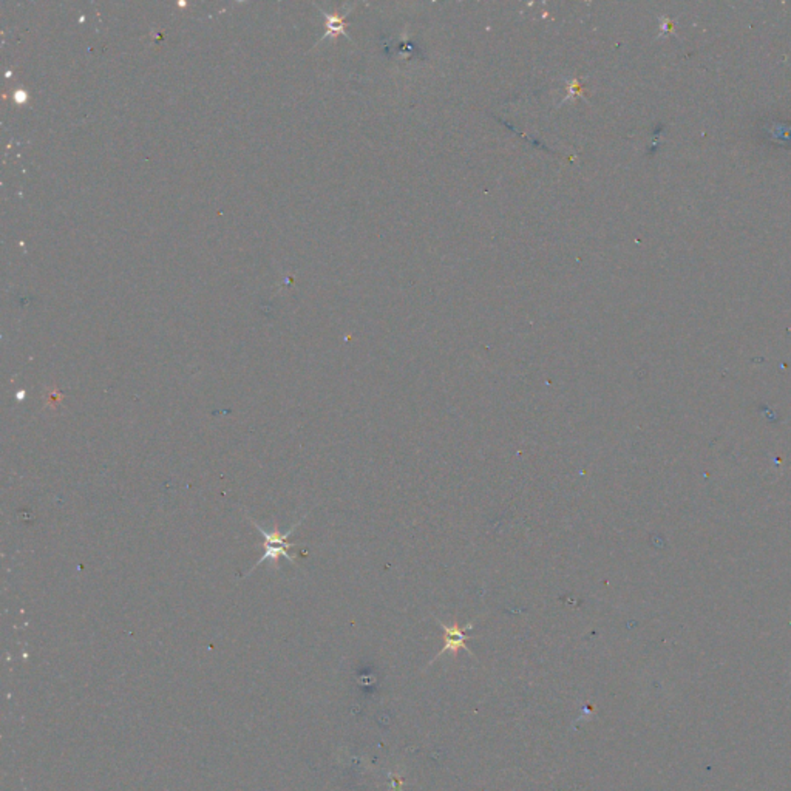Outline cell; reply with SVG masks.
Returning a JSON list of instances; mask_svg holds the SVG:
<instances>
[{
	"label": "cell",
	"mask_w": 791,
	"mask_h": 791,
	"mask_svg": "<svg viewBox=\"0 0 791 791\" xmlns=\"http://www.w3.org/2000/svg\"><path fill=\"white\" fill-rule=\"evenodd\" d=\"M246 516H248V515H246ZM248 518L251 520V523L253 524V527H256V529L263 535V538H265V555H263V557L256 562V566H253V567L248 572L246 575L252 574L253 570H256L260 565H263V562L268 561V560H269V561H274V565H277V561H278L280 557H285V558L290 562V565H294V566H295L294 558L290 557V555H289V552H288V550L294 545L293 543H289V536L293 535V532L297 529V527L303 523V520L306 518V515H305L303 518H300V520H298L293 527H290V529H289L288 532H285V533H281V532H278V530L266 532L265 529H263V527H260V524H257L256 521H253L251 516H248ZM246 575H244V577H246Z\"/></svg>",
	"instance_id": "obj_1"
},
{
	"label": "cell",
	"mask_w": 791,
	"mask_h": 791,
	"mask_svg": "<svg viewBox=\"0 0 791 791\" xmlns=\"http://www.w3.org/2000/svg\"><path fill=\"white\" fill-rule=\"evenodd\" d=\"M438 623H439V626L442 627L444 632H445V644H444V648L438 652V656L434 657V660H436V659H439L441 656H444L445 652L458 654L459 649H466V651H468L467 646H466V641L470 639L468 635H467V632L473 629V624H471V623H468L467 626H463V627L459 626V624H456V623L451 624V626L444 624V623L439 622V620H438ZM434 660H433V661H434Z\"/></svg>",
	"instance_id": "obj_2"
}]
</instances>
